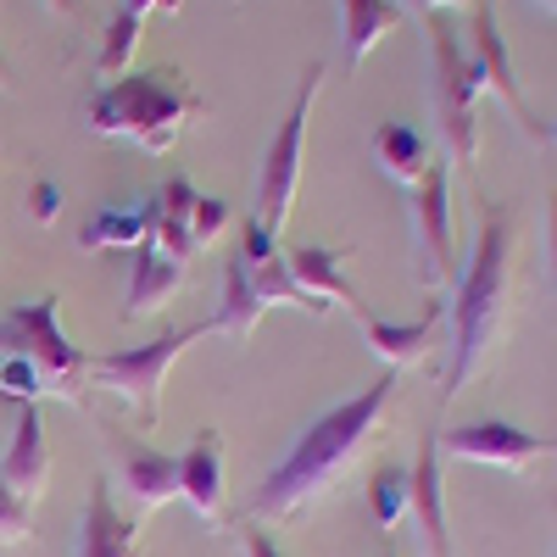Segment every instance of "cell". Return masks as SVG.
Wrapping results in <instances>:
<instances>
[{
    "label": "cell",
    "instance_id": "cell-33",
    "mask_svg": "<svg viewBox=\"0 0 557 557\" xmlns=\"http://www.w3.org/2000/svg\"><path fill=\"white\" fill-rule=\"evenodd\" d=\"M535 134H541V139H546V146H557V123H541V128H535Z\"/></svg>",
    "mask_w": 557,
    "mask_h": 557
},
{
    "label": "cell",
    "instance_id": "cell-12",
    "mask_svg": "<svg viewBox=\"0 0 557 557\" xmlns=\"http://www.w3.org/2000/svg\"><path fill=\"white\" fill-rule=\"evenodd\" d=\"M412 507L407 513L418 519V535H424V557H457L451 552V530H446V491H441V446L435 435L418 441V457H412Z\"/></svg>",
    "mask_w": 557,
    "mask_h": 557
},
{
    "label": "cell",
    "instance_id": "cell-14",
    "mask_svg": "<svg viewBox=\"0 0 557 557\" xmlns=\"http://www.w3.org/2000/svg\"><path fill=\"white\" fill-rule=\"evenodd\" d=\"M73 557H146L139 552V524L117 513L107 480H96V491H89V502H84V524H78Z\"/></svg>",
    "mask_w": 557,
    "mask_h": 557
},
{
    "label": "cell",
    "instance_id": "cell-17",
    "mask_svg": "<svg viewBox=\"0 0 557 557\" xmlns=\"http://www.w3.org/2000/svg\"><path fill=\"white\" fill-rule=\"evenodd\" d=\"M357 323H362V341L374 346V357L391 362V374H396V368H407V362H418L430 351L435 323H441V301H424V312H418L412 323H385L380 312H357Z\"/></svg>",
    "mask_w": 557,
    "mask_h": 557
},
{
    "label": "cell",
    "instance_id": "cell-24",
    "mask_svg": "<svg viewBox=\"0 0 557 557\" xmlns=\"http://www.w3.org/2000/svg\"><path fill=\"white\" fill-rule=\"evenodd\" d=\"M139 23L134 12H117L112 23H107V34H101V57H96V73H101V84H112V78H123L128 73V62H134V45H139Z\"/></svg>",
    "mask_w": 557,
    "mask_h": 557
},
{
    "label": "cell",
    "instance_id": "cell-6",
    "mask_svg": "<svg viewBox=\"0 0 557 557\" xmlns=\"http://www.w3.org/2000/svg\"><path fill=\"white\" fill-rule=\"evenodd\" d=\"M318 89H323V62H312L301 73V89L278 123V134L268 139L262 151V173H257V223L278 240V228L290 223V207H296V190H301V151H307V123H312V107H318Z\"/></svg>",
    "mask_w": 557,
    "mask_h": 557
},
{
    "label": "cell",
    "instance_id": "cell-38",
    "mask_svg": "<svg viewBox=\"0 0 557 557\" xmlns=\"http://www.w3.org/2000/svg\"><path fill=\"white\" fill-rule=\"evenodd\" d=\"M552 557H557V552H552Z\"/></svg>",
    "mask_w": 557,
    "mask_h": 557
},
{
    "label": "cell",
    "instance_id": "cell-34",
    "mask_svg": "<svg viewBox=\"0 0 557 557\" xmlns=\"http://www.w3.org/2000/svg\"><path fill=\"white\" fill-rule=\"evenodd\" d=\"M0 89H12V67H7V57H0Z\"/></svg>",
    "mask_w": 557,
    "mask_h": 557
},
{
    "label": "cell",
    "instance_id": "cell-22",
    "mask_svg": "<svg viewBox=\"0 0 557 557\" xmlns=\"http://www.w3.org/2000/svg\"><path fill=\"white\" fill-rule=\"evenodd\" d=\"M146 240H151V207H101L78 235L84 251H123V246L139 251Z\"/></svg>",
    "mask_w": 557,
    "mask_h": 557
},
{
    "label": "cell",
    "instance_id": "cell-25",
    "mask_svg": "<svg viewBox=\"0 0 557 557\" xmlns=\"http://www.w3.org/2000/svg\"><path fill=\"white\" fill-rule=\"evenodd\" d=\"M28 530H34V502H23V496L7 485V474H0V546L28 541Z\"/></svg>",
    "mask_w": 557,
    "mask_h": 557
},
{
    "label": "cell",
    "instance_id": "cell-11",
    "mask_svg": "<svg viewBox=\"0 0 557 557\" xmlns=\"http://www.w3.org/2000/svg\"><path fill=\"white\" fill-rule=\"evenodd\" d=\"M462 51H469L474 89H496V96L530 123L524 89H519V73H513V51H507V39H502V23L491 12V0H474V7H469V45H462Z\"/></svg>",
    "mask_w": 557,
    "mask_h": 557
},
{
    "label": "cell",
    "instance_id": "cell-20",
    "mask_svg": "<svg viewBox=\"0 0 557 557\" xmlns=\"http://www.w3.org/2000/svg\"><path fill=\"white\" fill-rule=\"evenodd\" d=\"M374 162H380V173L391 178V184H412L430 173V139L418 134V128H407V123H380L374 128Z\"/></svg>",
    "mask_w": 557,
    "mask_h": 557
},
{
    "label": "cell",
    "instance_id": "cell-23",
    "mask_svg": "<svg viewBox=\"0 0 557 557\" xmlns=\"http://www.w3.org/2000/svg\"><path fill=\"white\" fill-rule=\"evenodd\" d=\"M412 507V480L407 469H396V462H385V469H374V480H368V513H374L380 530H396L407 519Z\"/></svg>",
    "mask_w": 557,
    "mask_h": 557
},
{
    "label": "cell",
    "instance_id": "cell-37",
    "mask_svg": "<svg viewBox=\"0 0 557 557\" xmlns=\"http://www.w3.org/2000/svg\"><path fill=\"white\" fill-rule=\"evenodd\" d=\"M391 557H396V552H391Z\"/></svg>",
    "mask_w": 557,
    "mask_h": 557
},
{
    "label": "cell",
    "instance_id": "cell-29",
    "mask_svg": "<svg viewBox=\"0 0 557 557\" xmlns=\"http://www.w3.org/2000/svg\"><path fill=\"white\" fill-rule=\"evenodd\" d=\"M28 207H34V218H39V223H57V207H62V190H57V184H51V178H39V184H34V196H28Z\"/></svg>",
    "mask_w": 557,
    "mask_h": 557
},
{
    "label": "cell",
    "instance_id": "cell-3",
    "mask_svg": "<svg viewBox=\"0 0 557 557\" xmlns=\"http://www.w3.org/2000/svg\"><path fill=\"white\" fill-rule=\"evenodd\" d=\"M201 96L184 84L178 67H151V73H123L89 96V134L101 139H134L139 151L168 157L190 117H201Z\"/></svg>",
    "mask_w": 557,
    "mask_h": 557
},
{
    "label": "cell",
    "instance_id": "cell-31",
    "mask_svg": "<svg viewBox=\"0 0 557 557\" xmlns=\"http://www.w3.org/2000/svg\"><path fill=\"white\" fill-rule=\"evenodd\" d=\"M184 7V0H123V12H134L139 23H146L151 12H178Z\"/></svg>",
    "mask_w": 557,
    "mask_h": 557
},
{
    "label": "cell",
    "instance_id": "cell-2",
    "mask_svg": "<svg viewBox=\"0 0 557 557\" xmlns=\"http://www.w3.org/2000/svg\"><path fill=\"white\" fill-rule=\"evenodd\" d=\"M507 296H513V223L502 207H480L474 218V251L469 268L457 273V301H451V368L441 380V401L462 396V385L480 380L502 335H507Z\"/></svg>",
    "mask_w": 557,
    "mask_h": 557
},
{
    "label": "cell",
    "instance_id": "cell-19",
    "mask_svg": "<svg viewBox=\"0 0 557 557\" xmlns=\"http://www.w3.org/2000/svg\"><path fill=\"white\" fill-rule=\"evenodd\" d=\"M407 23V12L396 0H341V51H346V67H362L368 51L396 34Z\"/></svg>",
    "mask_w": 557,
    "mask_h": 557
},
{
    "label": "cell",
    "instance_id": "cell-16",
    "mask_svg": "<svg viewBox=\"0 0 557 557\" xmlns=\"http://www.w3.org/2000/svg\"><path fill=\"white\" fill-rule=\"evenodd\" d=\"M178 496L196 507L201 524H218L223 513V435L218 430H201L190 451L178 457Z\"/></svg>",
    "mask_w": 557,
    "mask_h": 557
},
{
    "label": "cell",
    "instance_id": "cell-13",
    "mask_svg": "<svg viewBox=\"0 0 557 557\" xmlns=\"http://www.w3.org/2000/svg\"><path fill=\"white\" fill-rule=\"evenodd\" d=\"M184 268L190 262H178V257H168L162 246H139L134 251V268H128V290H123V318L128 323H139V318H151V312H162L173 296H178V285H184Z\"/></svg>",
    "mask_w": 557,
    "mask_h": 557
},
{
    "label": "cell",
    "instance_id": "cell-10",
    "mask_svg": "<svg viewBox=\"0 0 557 557\" xmlns=\"http://www.w3.org/2000/svg\"><path fill=\"white\" fill-rule=\"evenodd\" d=\"M107 451H112V469H117V480L134 496L139 513H157L162 502L178 496V457L151 451L146 441H134V435H123L112 424H107Z\"/></svg>",
    "mask_w": 557,
    "mask_h": 557
},
{
    "label": "cell",
    "instance_id": "cell-26",
    "mask_svg": "<svg viewBox=\"0 0 557 557\" xmlns=\"http://www.w3.org/2000/svg\"><path fill=\"white\" fill-rule=\"evenodd\" d=\"M0 391H7L12 401H39L45 396V385H39V374H34V368L28 362H17V357H0Z\"/></svg>",
    "mask_w": 557,
    "mask_h": 557
},
{
    "label": "cell",
    "instance_id": "cell-32",
    "mask_svg": "<svg viewBox=\"0 0 557 557\" xmlns=\"http://www.w3.org/2000/svg\"><path fill=\"white\" fill-rule=\"evenodd\" d=\"M418 7H430V12H446V7H474V0H418Z\"/></svg>",
    "mask_w": 557,
    "mask_h": 557
},
{
    "label": "cell",
    "instance_id": "cell-28",
    "mask_svg": "<svg viewBox=\"0 0 557 557\" xmlns=\"http://www.w3.org/2000/svg\"><path fill=\"white\" fill-rule=\"evenodd\" d=\"M240 546H246V557H285V552H278V541H273L257 519H246V524H240Z\"/></svg>",
    "mask_w": 557,
    "mask_h": 557
},
{
    "label": "cell",
    "instance_id": "cell-8",
    "mask_svg": "<svg viewBox=\"0 0 557 557\" xmlns=\"http://www.w3.org/2000/svg\"><path fill=\"white\" fill-rule=\"evenodd\" d=\"M412 240H418V285L430 296L457 278V240H451V162H430L412 184Z\"/></svg>",
    "mask_w": 557,
    "mask_h": 557
},
{
    "label": "cell",
    "instance_id": "cell-35",
    "mask_svg": "<svg viewBox=\"0 0 557 557\" xmlns=\"http://www.w3.org/2000/svg\"><path fill=\"white\" fill-rule=\"evenodd\" d=\"M45 7H51V12H73V0H45Z\"/></svg>",
    "mask_w": 557,
    "mask_h": 557
},
{
    "label": "cell",
    "instance_id": "cell-30",
    "mask_svg": "<svg viewBox=\"0 0 557 557\" xmlns=\"http://www.w3.org/2000/svg\"><path fill=\"white\" fill-rule=\"evenodd\" d=\"M546 262H552V285H557V190L546 196Z\"/></svg>",
    "mask_w": 557,
    "mask_h": 557
},
{
    "label": "cell",
    "instance_id": "cell-18",
    "mask_svg": "<svg viewBox=\"0 0 557 557\" xmlns=\"http://www.w3.org/2000/svg\"><path fill=\"white\" fill-rule=\"evenodd\" d=\"M285 268H290V278H296V290L301 296H312V301H346L351 312H368V301L357 296V285L341 273V257L330 251V246H296V251H285Z\"/></svg>",
    "mask_w": 557,
    "mask_h": 557
},
{
    "label": "cell",
    "instance_id": "cell-9",
    "mask_svg": "<svg viewBox=\"0 0 557 557\" xmlns=\"http://www.w3.org/2000/svg\"><path fill=\"white\" fill-rule=\"evenodd\" d=\"M446 457H462V462H485V469H507V474H524L552 451L546 435H530L507 418H480V424H457L435 441Z\"/></svg>",
    "mask_w": 557,
    "mask_h": 557
},
{
    "label": "cell",
    "instance_id": "cell-5",
    "mask_svg": "<svg viewBox=\"0 0 557 557\" xmlns=\"http://www.w3.org/2000/svg\"><path fill=\"white\" fill-rule=\"evenodd\" d=\"M430 101H435L446 162L469 173L480 162V89H474V73H469L462 34L441 12H430Z\"/></svg>",
    "mask_w": 557,
    "mask_h": 557
},
{
    "label": "cell",
    "instance_id": "cell-36",
    "mask_svg": "<svg viewBox=\"0 0 557 557\" xmlns=\"http://www.w3.org/2000/svg\"><path fill=\"white\" fill-rule=\"evenodd\" d=\"M541 7H546V12H557V0H541Z\"/></svg>",
    "mask_w": 557,
    "mask_h": 557
},
{
    "label": "cell",
    "instance_id": "cell-15",
    "mask_svg": "<svg viewBox=\"0 0 557 557\" xmlns=\"http://www.w3.org/2000/svg\"><path fill=\"white\" fill-rule=\"evenodd\" d=\"M0 474H7V485L23 502L45 496V480H51V446H45V412H39V401L17 407V435H12V451L0 457Z\"/></svg>",
    "mask_w": 557,
    "mask_h": 557
},
{
    "label": "cell",
    "instance_id": "cell-4",
    "mask_svg": "<svg viewBox=\"0 0 557 557\" xmlns=\"http://www.w3.org/2000/svg\"><path fill=\"white\" fill-rule=\"evenodd\" d=\"M0 357H17L28 362L45 396H62V401H84L89 385V357L62 335V318H57V296H34L0 312Z\"/></svg>",
    "mask_w": 557,
    "mask_h": 557
},
{
    "label": "cell",
    "instance_id": "cell-27",
    "mask_svg": "<svg viewBox=\"0 0 557 557\" xmlns=\"http://www.w3.org/2000/svg\"><path fill=\"white\" fill-rule=\"evenodd\" d=\"M223 223H228V207H223L218 196H201V201H196V212H190V246L201 251L212 235H223Z\"/></svg>",
    "mask_w": 557,
    "mask_h": 557
},
{
    "label": "cell",
    "instance_id": "cell-1",
    "mask_svg": "<svg viewBox=\"0 0 557 557\" xmlns=\"http://www.w3.org/2000/svg\"><path fill=\"white\" fill-rule=\"evenodd\" d=\"M391 401H396V374L385 368L362 396L323 412L318 424L268 469V480L257 485V502H251V519H301L307 507L368 451V441L385 424Z\"/></svg>",
    "mask_w": 557,
    "mask_h": 557
},
{
    "label": "cell",
    "instance_id": "cell-7",
    "mask_svg": "<svg viewBox=\"0 0 557 557\" xmlns=\"http://www.w3.org/2000/svg\"><path fill=\"white\" fill-rule=\"evenodd\" d=\"M201 335H212V323H190V330H168L146 346H128V351H107V357H89V380H101L107 391H117L139 424H157L162 418V391H168V374L173 362L184 357V346H196Z\"/></svg>",
    "mask_w": 557,
    "mask_h": 557
},
{
    "label": "cell",
    "instance_id": "cell-21",
    "mask_svg": "<svg viewBox=\"0 0 557 557\" xmlns=\"http://www.w3.org/2000/svg\"><path fill=\"white\" fill-rule=\"evenodd\" d=\"M262 312H268V307H262L257 290H251L246 262L228 257V268H223V307L212 312V330H218V335H235V341H251L257 323H262Z\"/></svg>",
    "mask_w": 557,
    "mask_h": 557
}]
</instances>
